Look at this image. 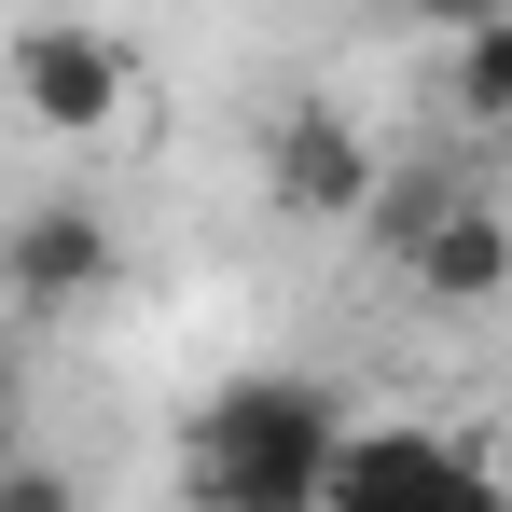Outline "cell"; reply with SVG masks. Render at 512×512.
I'll use <instances>...</instances> for the list:
<instances>
[{
    "label": "cell",
    "mask_w": 512,
    "mask_h": 512,
    "mask_svg": "<svg viewBox=\"0 0 512 512\" xmlns=\"http://www.w3.org/2000/svg\"><path fill=\"white\" fill-rule=\"evenodd\" d=\"M346 402L319 374H222L180 429V499L194 512H319Z\"/></svg>",
    "instance_id": "obj_1"
},
{
    "label": "cell",
    "mask_w": 512,
    "mask_h": 512,
    "mask_svg": "<svg viewBox=\"0 0 512 512\" xmlns=\"http://www.w3.org/2000/svg\"><path fill=\"white\" fill-rule=\"evenodd\" d=\"M319 512H499V471H485V443H457L429 416H346Z\"/></svg>",
    "instance_id": "obj_2"
},
{
    "label": "cell",
    "mask_w": 512,
    "mask_h": 512,
    "mask_svg": "<svg viewBox=\"0 0 512 512\" xmlns=\"http://www.w3.org/2000/svg\"><path fill=\"white\" fill-rule=\"evenodd\" d=\"M0 84H14V111H28L42 139H111L125 97H139V56H125L97 14H28V28L0 42Z\"/></svg>",
    "instance_id": "obj_3"
},
{
    "label": "cell",
    "mask_w": 512,
    "mask_h": 512,
    "mask_svg": "<svg viewBox=\"0 0 512 512\" xmlns=\"http://www.w3.org/2000/svg\"><path fill=\"white\" fill-rule=\"evenodd\" d=\"M125 277V222L97 208V194H42V208H14V236H0V305H28V319H70Z\"/></svg>",
    "instance_id": "obj_4"
},
{
    "label": "cell",
    "mask_w": 512,
    "mask_h": 512,
    "mask_svg": "<svg viewBox=\"0 0 512 512\" xmlns=\"http://www.w3.org/2000/svg\"><path fill=\"white\" fill-rule=\"evenodd\" d=\"M263 194H277L291 222H360V194H374V139L346 125L333 97H291V111L263 125Z\"/></svg>",
    "instance_id": "obj_5"
},
{
    "label": "cell",
    "mask_w": 512,
    "mask_h": 512,
    "mask_svg": "<svg viewBox=\"0 0 512 512\" xmlns=\"http://www.w3.org/2000/svg\"><path fill=\"white\" fill-rule=\"evenodd\" d=\"M402 277H416L429 305H457V319H485L512 291V222H499V194H457L443 222H429L416 250H402Z\"/></svg>",
    "instance_id": "obj_6"
},
{
    "label": "cell",
    "mask_w": 512,
    "mask_h": 512,
    "mask_svg": "<svg viewBox=\"0 0 512 512\" xmlns=\"http://www.w3.org/2000/svg\"><path fill=\"white\" fill-rule=\"evenodd\" d=\"M457 194H499V167H485V139H471V153H402V167L374 153V194H360V236H374V250L402 263V250L429 236V222L457 208Z\"/></svg>",
    "instance_id": "obj_7"
},
{
    "label": "cell",
    "mask_w": 512,
    "mask_h": 512,
    "mask_svg": "<svg viewBox=\"0 0 512 512\" xmlns=\"http://www.w3.org/2000/svg\"><path fill=\"white\" fill-rule=\"evenodd\" d=\"M443 111H457V139H485V153H499V125H512V14L443 28Z\"/></svg>",
    "instance_id": "obj_8"
},
{
    "label": "cell",
    "mask_w": 512,
    "mask_h": 512,
    "mask_svg": "<svg viewBox=\"0 0 512 512\" xmlns=\"http://www.w3.org/2000/svg\"><path fill=\"white\" fill-rule=\"evenodd\" d=\"M0 512H84V499H70V471H42V457H14V471H0Z\"/></svg>",
    "instance_id": "obj_9"
},
{
    "label": "cell",
    "mask_w": 512,
    "mask_h": 512,
    "mask_svg": "<svg viewBox=\"0 0 512 512\" xmlns=\"http://www.w3.org/2000/svg\"><path fill=\"white\" fill-rule=\"evenodd\" d=\"M416 28H485V14H512V0H402Z\"/></svg>",
    "instance_id": "obj_10"
},
{
    "label": "cell",
    "mask_w": 512,
    "mask_h": 512,
    "mask_svg": "<svg viewBox=\"0 0 512 512\" xmlns=\"http://www.w3.org/2000/svg\"><path fill=\"white\" fill-rule=\"evenodd\" d=\"M14 388H28V346H14V319H0V416H14Z\"/></svg>",
    "instance_id": "obj_11"
},
{
    "label": "cell",
    "mask_w": 512,
    "mask_h": 512,
    "mask_svg": "<svg viewBox=\"0 0 512 512\" xmlns=\"http://www.w3.org/2000/svg\"><path fill=\"white\" fill-rule=\"evenodd\" d=\"M0 471H14V416H0Z\"/></svg>",
    "instance_id": "obj_12"
}]
</instances>
